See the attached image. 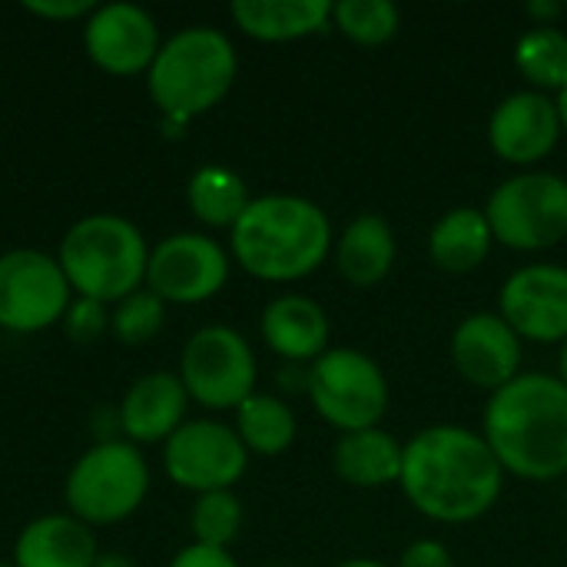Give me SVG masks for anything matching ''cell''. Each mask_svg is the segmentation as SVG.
Returning a JSON list of instances; mask_svg holds the SVG:
<instances>
[{
    "label": "cell",
    "instance_id": "cell-1",
    "mask_svg": "<svg viewBox=\"0 0 567 567\" xmlns=\"http://www.w3.org/2000/svg\"><path fill=\"white\" fill-rule=\"evenodd\" d=\"M399 485L425 518L468 525L495 508L505 468L482 432L432 425L405 445Z\"/></svg>",
    "mask_w": 567,
    "mask_h": 567
},
{
    "label": "cell",
    "instance_id": "cell-2",
    "mask_svg": "<svg viewBox=\"0 0 567 567\" xmlns=\"http://www.w3.org/2000/svg\"><path fill=\"white\" fill-rule=\"evenodd\" d=\"M482 435L515 478H561L567 475V385L558 375L522 372L492 392Z\"/></svg>",
    "mask_w": 567,
    "mask_h": 567
},
{
    "label": "cell",
    "instance_id": "cell-3",
    "mask_svg": "<svg viewBox=\"0 0 567 567\" xmlns=\"http://www.w3.org/2000/svg\"><path fill=\"white\" fill-rule=\"evenodd\" d=\"M236 262L262 282L312 276L332 249V223L322 206L302 196L272 193L246 206L233 226Z\"/></svg>",
    "mask_w": 567,
    "mask_h": 567
},
{
    "label": "cell",
    "instance_id": "cell-4",
    "mask_svg": "<svg viewBox=\"0 0 567 567\" xmlns=\"http://www.w3.org/2000/svg\"><path fill=\"white\" fill-rule=\"evenodd\" d=\"M60 269L83 299L123 302L146 282L150 249L143 233L113 213H93L60 243Z\"/></svg>",
    "mask_w": 567,
    "mask_h": 567
},
{
    "label": "cell",
    "instance_id": "cell-5",
    "mask_svg": "<svg viewBox=\"0 0 567 567\" xmlns=\"http://www.w3.org/2000/svg\"><path fill=\"white\" fill-rule=\"evenodd\" d=\"M236 66V50L223 30L186 27L159 47L146 86L163 116L193 120L229 93Z\"/></svg>",
    "mask_w": 567,
    "mask_h": 567
},
{
    "label": "cell",
    "instance_id": "cell-6",
    "mask_svg": "<svg viewBox=\"0 0 567 567\" xmlns=\"http://www.w3.org/2000/svg\"><path fill=\"white\" fill-rule=\"evenodd\" d=\"M150 492L146 458L130 442H96L66 478V505L83 525H113L130 518Z\"/></svg>",
    "mask_w": 567,
    "mask_h": 567
},
{
    "label": "cell",
    "instance_id": "cell-7",
    "mask_svg": "<svg viewBox=\"0 0 567 567\" xmlns=\"http://www.w3.org/2000/svg\"><path fill=\"white\" fill-rule=\"evenodd\" d=\"M495 243L518 252H542L567 239V179L548 169H528L488 196L485 206Z\"/></svg>",
    "mask_w": 567,
    "mask_h": 567
},
{
    "label": "cell",
    "instance_id": "cell-8",
    "mask_svg": "<svg viewBox=\"0 0 567 567\" xmlns=\"http://www.w3.org/2000/svg\"><path fill=\"white\" fill-rule=\"evenodd\" d=\"M316 412L342 435L379 429L389 412V379L375 359L359 349H329L306 379Z\"/></svg>",
    "mask_w": 567,
    "mask_h": 567
},
{
    "label": "cell",
    "instance_id": "cell-9",
    "mask_svg": "<svg viewBox=\"0 0 567 567\" xmlns=\"http://www.w3.org/2000/svg\"><path fill=\"white\" fill-rule=\"evenodd\" d=\"M179 379L199 405L219 412L239 409L256 395V355L236 329L206 326L186 342Z\"/></svg>",
    "mask_w": 567,
    "mask_h": 567
},
{
    "label": "cell",
    "instance_id": "cell-10",
    "mask_svg": "<svg viewBox=\"0 0 567 567\" xmlns=\"http://www.w3.org/2000/svg\"><path fill=\"white\" fill-rule=\"evenodd\" d=\"M70 309V282L56 259L37 249L0 256V326L10 332H40Z\"/></svg>",
    "mask_w": 567,
    "mask_h": 567
},
{
    "label": "cell",
    "instance_id": "cell-11",
    "mask_svg": "<svg viewBox=\"0 0 567 567\" xmlns=\"http://www.w3.org/2000/svg\"><path fill=\"white\" fill-rule=\"evenodd\" d=\"M163 465L166 475L189 492H229L246 465H249V452L243 445V439L236 435V429L223 425V422H183L169 439H166V452H163Z\"/></svg>",
    "mask_w": 567,
    "mask_h": 567
},
{
    "label": "cell",
    "instance_id": "cell-12",
    "mask_svg": "<svg viewBox=\"0 0 567 567\" xmlns=\"http://www.w3.org/2000/svg\"><path fill=\"white\" fill-rule=\"evenodd\" d=\"M229 279V256L203 233H176L163 239L146 262V286L163 302H206Z\"/></svg>",
    "mask_w": 567,
    "mask_h": 567
},
{
    "label": "cell",
    "instance_id": "cell-13",
    "mask_svg": "<svg viewBox=\"0 0 567 567\" xmlns=\"http://www.w3.org/2000/svg\"><path fill=\"white\" fill-rule=\"evenodd\" d=\"M498 316L528 342L567 339V269L538 262L525 266L502 286Z\"/></svg>",
    "mask_w": 567,
    "mask_h": 567
},
{
    "label": "cell",
    "instance_id": "cell-14",
    "mask_svg": "<svg viewBox=\"0 0 567 567\" xmlns=\"http://www.w3.org/2000/svg\"><path fill=\"white\" fill-rule=\"evenodd\" d=\"M83 40H86L90 60L116 76L150 70L163 47L156 20L136 3L96 7L86 20Z\"/></svg>",
    "mask_w": 567,
    "mask_h": 567
},
{
    "label": "cell",
    "instance_id": "cell-15",
    "mask_svg": "<svg viewBox=\"0 0 567 567\" xmlns=\"http://www.w3.org/2000/svg\"><path fill=\"white\" fill-rule=\"evenodd\" d=\"M558 103L542 90H518L505 96L488 120L492 150L512 166L542 163L561 140Z\"/></svg>",
    "mask_w": 567,
    "mask_h": 567
},
{
    "label": "cell",
    "instance_id": "cell-16",
    "mask_svg": "<svg viewBox=\"0 0 567 567\" xmlns=\"http://www.w3.org/2000/svg\"><path fill=\"white\" fill-rule=\"evenodd\" d=\"M452 362L465 382L498 392L522 375V339L498 312H472L452 336Z\"/></svg>",
    "mask_w": 567,
    "mask_h": 567
},
{
    "label": "cell",
    "instance_id": "cell-17",
    "mask_svg": "<svg viewBox=\"0 0 567 567\" xmlns=\"http://www.w3.org/2000/svg\"><path fill=\"white\" fill-rule=\"evenodd\" d=\"M189 392L173 372H150L130 385L120 405V429L130 442H163L169 439L186 415Z\"/></svg>",
    "mask_w": 567,
    "mask_h": 567
},
{
    "label": "cell",
    "instance_id": "cell-18",
    "mask_svg": "<svg viewBox=\"0 0 567 567\" xmlns=\"http://www.w3.org/2000/svg\"><path fill=\"white\" fill-rule=\"evenodd\" d=\"M329 336V312L309 296H279L262 309V339L276 355L289 362L326 355Z\"/></svg>",
    "mask_w": 567,
    "mask_h": 567
},
{
    "label": "cell",
    "instance_id": "cell-19",
    "mask_svg": "<svg viewBox=\"0 0 567 567\" xmlns=\"http://www.w3.org/2000/svg\"><path fill=\"white\" fill-rule=\"evenodd\" d=\"M96 558L93 532L73 515L37 518L13 545V567H93Z\"/></svg>",
    "mask_w": 567,
    "mask_h": 567
},
{
    "label": "cell",
    "instance_id": "cell-20",
    "mask_svg": "<svg viewBox=\"0 0 567 567\" xmlns=\"http://www.w3.org/2000/svg\"><path fill=\"white\" fill-rule=\"evenodd\" d=\"M229 10L243 33L266 43L312 37L332 23L329 0H236Z\"/></svg>",
    "mask_w": 567,
    "mask_h": 567
},
{
    "label": "cell",
    "instance_id": "cell-21",
    "mask_svg": "<svg viewBox=\"0 0 567 567\" xmlns=\"http://www.w3.org/2000/svg\"><path fill=\"white\" fill-rule=\"evenodd\" d=\"M336 266L349 286L359 289L379 286L395 266L392 226L375 213L355 216L336 243Z\"/></svg>",
    "mask_w": 567,
    "mask_h": 567
},
{
    "label": "cell",
    "instance_id": "cell-22",
    "mask_svg": "<svg viewBox=\"0 0 567 567\" xmlns=\"http://www.w3.org/2000/svg\"><path fill=\"white\" fill-rule=\"evenodd\" d=\"M402 462H405V445H399L389 432L382 429H365V432H349L336 442L332 452V468L346 485L355 488H385L399 485L402 478Z\"/></svg>",
    "mask_w": 567,
    "mask_h": 567
},
{
    "label": "cell",
    "instance_id": "cell-23",
    "mask_svg": "<svg viewBox=\"0 0 567 567\" xmlns=\"http://www.w3.org/2000/svg\"><path fill=\"white\" fill-rule=\"evenodd\" d=\"M492 243H495V236H492L485 209L458 206V209H449L432 226V233H429V256H432V262L439 269L465 276V272H475L488 259Z\"/></svg>",
    "mask_w": 567,
    "mask_h": 567
},
{
    "label": "cell",
    "instance_id": "cell-24",
    "mask_svg": "<svg viewBox=\"0 0 567 567\" xmlns=\"http://www.w3.org/2000/svg\"><path fill=\"white\" fill-rule=\"evenodd\" d=\"M236 435L243 439L246 452L272 458L296 442V415L276 395H249L236 409Z\"/></svg>",
    "mask_w": 567,
    "mask_h": 567
},
{
    "label": "cell",
    "instance_id": "cell-25",
    "mask_svg": "<svg viewBox=\"0 0 567 567\" xmlns=\"http://www.w3.org/2000/svg\"><path fill=\"white\" fill-rule=\"evenodd\" d=\"M186 196H189V209L196 213V219H203L206 226H229V229L239 223V216L252 203L243 176L223 166H203L189 179Z\"/></svg>",
    "mask_w": 567,
    "mask_h": 567
},
{
    "label": "cell",
    "instance_id": "cell-26",
    "mask_svg": "<svg viewBox=\"0 0 567 567\" xmlns=\"http://www.w3.org/2000/svg\"><path fill=\"white\" fill-rule=\"evenodd\" d=\"M515 66L535 90L567 86V33L558 27H535L515 47Z\"/></svg>",
    "mask_w": 567,
    "mask_h": 567
},
{
    "label": "cell",
    "instance_id": "cell-27",
    "mask_svg": "<svg viewBox=\"0 0 567 567\" xmlns=\"http://www.w3.org/2000/svg\"><path fill=\"white\" fill-rule=\"evenodd\" d=\"M332 23L362 47H382L399 33L402 13L392 0H342L332 3Z\"/></svg>",
    "mask_w": 567,
    "mask_h": 567
},
{
    "label": "cell",
    "instance_id": "cell-28",
    "mask_svg": "<svg viewBox=\"0 0 567 567\" xmlns=\"http://www.w3.org/2000/svg\"><path fill=\"white\" fill-rule=\"evenodd\" d=\"M193 535L196 545L209 548H229L243 528V505L233 492H206L193 505Z\"/></svg>",
    "mask_w": 567,
    "mask_h": 567
},
{
    "label": "cell",
    "instance_id": "cell-29",
    "mask_svg": "<svg viewBox=\"0 0 567 567\" xmlns=\"http://www.w3.org/2000/svg\"><path fill=\"white\" fill-rule=\"evenodd\" d=\"M110 326L123 346H143L163 326V299L150 289H140L116 306V312L110 316Z\"/></svg>",
    "mask_w": 567,
    "mask_h": 567
},
{
    "label": "cell",
    "instance_id": "cell-30",
    "mask_svg": "<svg viewBox=\"0 0 567 567\" xmlns=\"http://www.w3.org/2000/svg\"><path fill=\"white\" fill-rule=\"evenodd\" d=\"M63 326H66V336H70L73 342L90 346V342H96V339L106 332L110 316L103 312V302L83 299V296H80L76 302H70V309H66V316H63Z\"/></svg>",
    "mask_w": 567,
    "mask_h": 567
},
{
    "label": "cell",
    "instance_id": "cell-31",
    "mask_svg": "<svg viewBox=\"0 0 567 567\" xmlns=\"http://www.w3.org/2000/svg\"><path fill=\"white\" fill-rule=\"evenodd\" d=\"M399 567H455L452 551L435 542V538H422L415 545H409L399 558Z\"/></svg>",
    "mask_w": 567,
    "mask_h": 567
},
{
    "label": "cell",
    "instance_id": "cell-32",
    "mask_svg": "<svg viewBox=\"0 0 567 567\" xmlns=\"http://www.w3.org/2000/svg\"><path fill=\"white\" fill-rule=\"evenodd\" d=\"M23 7L37 17H47V20H73V17L96 10L93 0H27Z\"/></svg>",
    "mask_w": 567,
    "mask_h": 567
},
{
    "label": "cell",
    "instance_id": "cell-33",
    "mask_svg": "<svg viewBox=\"0 0 567 567\" xmlns=\"http://www.w3.org/2000/svg\"><path fill=\"white\" fill-rule=\"evenodd\" d=\"M169 567H239V565H236V558H229V551H223V548L189 545V548H183V551L173 558V565Z\"/></svg>",
    "mask_w": 567,
    "mask_h": 567
},
{
    "label": "cell",
    "instance_id": "cell-34",
    "mask_svg": "<svg viewBox=\"0 0 567 567\" xmlns=\"http://www.w3.org/2000/svg\"><path fill=\"white\" fill-rule=\"evenodd\" d=\"M528 13H532L535 20H542V27H545V20H555V17L565 13V3H555V0H532V3H528Z\"/></svg>",
    "mask_w": 567,
    "mask_h": 567
},
{
    "label": "cell",
    "instance_id": "cell-35",
    "mask_svg": "<svg viewBox=\"0 0 567 567\" xmlns=\"http://www.w3.org/2000/svg\"><path fill=\"white\" fill-rule=\"evenodd\" d=\"M93 567H136L126 555H120V551H106V555H100Z\"/></svg>",
    "mask_w": 567,
    "mask_h": 567
},
{
    "label": "cell",
    "instance_id": "cell-36",
    "mask_svg": "<svg viewBox=\"0 0 567 567\" xmlns=\"http://www.w3.org/2000/svg\"><path fill=\"white\" fill-rule=\"evenodd\" d=\"M336 567H385L382 561H375V558H349V561H339Z\"/></svg>",
    "mask_w": 567,
    "mask_h": 567
},
{
    "label": "cell",
    "instance_id": "cell-37",
    "mask_svg": "<svg viewBox=\"0 0 567 567\" xmlns=\"http://www.w3.org/2000/svg\"><path fill=\"white\" fill-rule=\"evenodd\" d=\"M558 379L567 385V339L561 342V352H558Z\"/></svg>",
    "mask_w": 567,
    "mask_h": 567
},
{
    "label": "cell",
    "instance_id": "cell-38",
    "mask_svg": "<svg viewBox=\"0 0 567 567\" xmlns=\"http://www.w3.org/2000/svg\"><path fill=\"white\" fill-rule=\"evenodd\" d=\"M555 103H558V113H561V130L567 133V86L565 90H558V100H555Z\"/></svg>",
    "mask_w": 567,
    "mask_h": 567
},
{
    "label": "cell",
    "instance_id": "cell-39",
    "mask_svg": "<svg viewBox=\"0 0 567 567\" xmlns=\"http://www.w3.org/2000/svg\"><path fill=\"white\" fill-rule=\"evenodd\" d=\"M0 567H13V565H0Z\"/></svg>",
    "mask_w": 567,
    "mask_h": 567
},
{
    "label": "cell",
    "instance_id": "cell-40",
    "mask_svg": "<svg viewBox=\"0 0 567 567\" xmlns=\"http://www.w3.org/2000/svg\"><path fill=\"white\" fill-rule=\"evenodd\" d=\"M565 10H567V3H565Z\"/></svg>",
    "mask_w": 567,
    "mask_h": 567
}]
</instances>
